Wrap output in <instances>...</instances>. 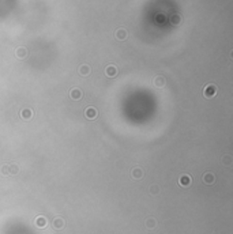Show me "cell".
Masks as SVG:
<instances>
[{
  "instance_id": "6da1fadb",
  "label": "cell",
  "mask_w": 233,
  "mask_h": 234,
  "mask_svg": "<svg viewBox=\"0 0 233 234\" xmlns=\"http://www.w3.org/2000/svg\"><path fill=\"white\" fill-rule=\"evenodd\" d=\"M203 94H205L206 98L215 97V94H217V86L215 84H207L206 87H205V90H203Z\"/></svg>"
},
{
  "instance_id": "7a4b0ae2",
  "label": "cell",
  "mask_w": 233,
  "mask_h": 234,
  "mask_svg": "<svg viewBox=\"0 0 233 234\" xmlns=\"http://www.w3.org/2000/svg\"><path fill=\"white\" fill-rule=\"evenodd\" d=\"M85 116H86L89 120L97 119V109H96L94 106H87L86 110H85Z\"/></svg>"
},
{
  "instance_id": "3957f363",
  "label": "cell",
  "mask_w": 233,
  "mask_h": 234,
  "mask_svg": "<svg viewBox=\"0 0 233 234\" xmlns=\"http://www.w3.org/2000/svg\"><path fill=\"white\" fill-rule=\"evenodd\" d=\"M214 181H215V176L211 172H206L203 174V182L206 185H211V184H214Z\"/></svg>"
},
{
  "instance_id": "277c9868",
  "label": "cell",
  "mask_w": 233,
  "mask_h": 234,
  "mask_svg": "<svg viewBox=\"0 0 233 234\" xmlns=\"http://www.w3.org/2000/svg\"><path fill=\"white\" fill-rule=\"evenodd\" d=\"M191 177L190 176H187V174H183V176L180 177V180H179V184H180L181 187H190L191 185Z\"/></svg>"
},
{
  "instance_id": "5b68a950",
  "label": "cell",
  "mask_w": 233,
  "mask_h": 234,
  "mask_svg": "<svg viewBox=\"0 0 233 234\" xmlns=\"http://www.w3.org/2000/svg\"><path fill=\"white\" fill-rule=\"evenodd\" d=\"M21 116H22V119L30 120L31 117H33V110H31L30 108H25V109H22Z\"/></svg>"
},
{
  "instance_id": "8992f818",
  "label": "cell",
  "mask_w": 233,
  "mask_h": 234,
  "mask_svg": "<svg viewBox=\"0 0 233 234\" xmlns=\"http://www.w3.org/2000/svg\"><path fill=\"white\" fill-rule=\"evenodd\" d=\"M70 97L72 99H75V101H77V99H81L82 98V91H81L79 88H72V90L70 91Z\"/></svg>"
},
{
  "instance_id": "52a82bcc",
  "label": "cell",
  "mask_w": 233,
  "mask_h": 234,
  "mask_svg": "<svg viewBox=\"0 0 233 234\" xmlns=\"http://www.w3.org/2000/svg\"><path fill=\"white\" fill-rule=\"evenodd\" d=\"M36 226L37 227H45L47 226V219L44 218V216H37V219H36Z\"/></svg>"
},
{
  "instance_id": "ba28073f",
  "label": "cell",
  "mask_w": 233,
  "mask_h": 234,
  "mask_svg": "<svg viewBox=\"0 0 233 234\" xmlns=\"http://www.w3.org/2000/svg\"><path fill=\"white\" fill-rule=\"evenodd\" d=\"M53 227L55 229H63L64 227V221L62 218H56L53 221Z\"/></svg>"
},
{
  "instance_id": "9c48e42d",
  "label": "cell",
  "mask_w": 233,
  "mask_h": 234,
  "mask_svg": "<svg viewBox=\"0 0 233 234\" xmlns=\"http://www.w3.org/2000/svg\"><path fill=\"white\" fill-rule=\"evenodd\" d=\"M105 72H106V75H108V76H110V78H112V76H116L117 69H116V67H114V65H109V67L106 68V71H105Z\"/></svg>"
},
{
  "instance_id": "30bf717a",
  "label": "cell",
  "mask_w": 233,
  "mask_h": 234,
  "mask_svg": "<svg viewBox=\"0 0 233 234\" xmlns=\"http://www.w3.org/2000/svg\"><path fill=\"white\" fill-rule=\"evenodd\" d=\"M132 177H134V178H136V180L142 178V177H143V172H142V169H139V167L134 169V170H132Z\"/></svg>"
},
{
  "instance_id": "8fae6325",
  "label": "cell",
  "mask_w": 233,
  "mask_h": 234,
  "mask_svg": "<svg viewBox=\"0 0 233 234\" xmlns=\"http://www.w3.org/2000/svg\"><path fill=\"white\" fill-rule=\"evenodd\" d=\"M146 226H147L149 229H154L155 226H157V222H155L153 218H150V219H147V221H146Z\"/></svg>"
},
{
  "instance_id": "7c38bea8",
  "label": "cell",
  "mask_w": 233,
  "mask_h": 234,
  "mask_svg": "<svg viewBox=\"0 0 233 234\" xmlns=\"http://www.w3.org/2000/svg\"><path fill=\"white\" fill-rule=\"evenodd\" d=\"M116 36H117V38H119V40H124L125 37H127V31H125L124 29H119V31H117V34H116Z\"/></svg>"
},
{
  "instance_id": "4fadbf2b",
  "label": "cell",
  "mask_w": 233,
  "mask_h": 234,
  "mask_svg": "<svg viewBox=\"0 0 233 234\" xmlns=\"http://www.w3.org/2000/svg\"><path fill=\"white\" fill-rule=\"evenodd\" d=\"M154 83H155V86H158V87H164V86H165V79L160 76V78H157L154 80Z\"/></svg>"
},
{
  "instance_id": "5bb4252c",
  "label": "cell",
  "mask_w": 233,
  "mask_h": 234,
  "mask_svg": "<svg viewBox=\"0 0 233 234\" xmlns=\"http://www.w3.org/2000/svg\"><path fill=\"white\" fill-rule=\"evenodd\" d=\"M222 162L226 165V166H230V165H232V156L230 155H224L222 156Z\"/></svg>"
},
{
  "instance_id": "9a60e30c",
  "label": "cell",
  "mask_w": 233,
  "mask_h": 234,
  "mask_svg": "<svg viewBox=\"0 0 233 234\" xmlns=\"http://www.w3.org/2000/svg\"><path fill=\"white\" fill-rule=\"evenodd\" d=\"M26 55H27V51H26V49H23V48H19V49L16 51V56H18V57L22 59V57H25Z\"/></svg>"
},
{
  "instance_id": "2e32d148",
  "label": "cell",
  "mask_w": 233,
  "mask_h": 234,
  "mask_svg": "<svg viewBox=\"0 0 233 234\" xmlns=\"http://www.w3.org/2000/svg\"><path fill=\"white\" fill-rule=\"evenodd\" d=\"M89 71H90V69H89V67H87V65H82V67L79 68V72L82 74L83 76H86V75H87V74H89Z\"/></svg>"
},
{
  "instance_id": "e0dca14e",
  "label": "cell",
  "mask_w": 233,
  "mask_h": 234,
  "mask_svg": "<svg viewBox=\"0 0 233 234\" xmlns=\"http://www.w3.org/2000/svg\"><path fill=\"white\" fill-rule=\"evenodd\" d=\"M18 170H19V169H18V166H15V165H11L10 166V173L11 174H16Z\"/></svg>"
},
{
  "instance_id": "ac0fdd59",
  "label": "cell",
  "mask_w": 233,
  "mask_h": 234,
  "mask_svg": "<svg viewBox=\"0 0 233 234\" xmlns=\"http://www.w3.org/2000/svg\"><path fill=\"white\" fill-rule=\"evenodd\" d=\"M1 174H4V176L10 174V166H3L1 167Z\"/></svg>"
},
{
  "instance_id": "d6986e66",
  "label": "cell",
  "mask_w": 233,
  "mask_h": 234,
  "mask_svg": "<svg viewBox=\"0 0 233 234\" xmlns=\"http://www.w3.org/2000/svg\"><path fill=\"white\" fill-rule=\"evenodd\" d=\"M172 22H173V23H177V22H180V18H179V16H173V18H172Z\"/></svg>"
}]
</instances>
